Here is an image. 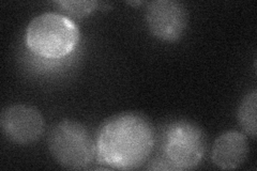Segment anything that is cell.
<instances>
[{"mask_svg": "<svg viewBox=\"0 0 257 171\" xmlns=\"http://www.w3.org/2000/svg\"><path fill=\"white\" fill-rule=\"evenodd\" d=\"M54 5L57 6L64 13L73 18H84L94 11L98 7V2H88V0H59L55 2Z\"/></svg>", "mask_w": 257, "mask_h": 171, "instance_id": "obj_9", "label": "cell"}, {"mask_svg": "<svg viewBox=\"0 0 257 171\" xmlns=\"http://www.w3.org/2000/svg\"><path fill=\"white\" fill-rule=\"evenodd\" d=\"M155 131L138 112H122L103 122L95 138L96 156L102 164L120 170L140 168L151 155Z\"/></svg>", "mask_w": 257, "mask_h": 171, "instance_id": "obj_1", "label": "cell"}, {"mask_svg": "<svg viewBox=\"0 0 257 171\" xmlns=\"http://www.w3.org/2000/svg\"><path fill=\"white\" fill-rule=\"evenodd\" d=\"M4 135L16 144H30L42 137L45 129L44 118L36 107L26 104L8 106L0 115Z\"/></svg>", "mask_w": 257, "mask_h": 171, "instance_id": "obj_5", "label": "cell"}, {"mask_svg": "<svg viewBox=\"0 0 257 171\" xmlns=\"http://www.w3.org/2000/svg\"><path fill=\"white\" fill-rule=\"evenodd\" d=\"M248 154L247 139L237 131L225 132L216 138L211 152L214 165L223 170L237 169L243 164Z\"/></svg>", "mask_w": 257, "mask_h": 171, "instance_id": "obj_7", "label": "cell"}, {"mask_svg": "<svg viewBox=\"0 0 257 171\" xmlns=\"http://www.w3.org/2000/svg\"><path fill=\"white\" fill-rule=\"evenodd\" d=\"M256 110H257V91L253 90L248 92L241 101L237 110L238 123L242 131L252 137L256 138L257 125H256Z\"/></svg>", "mask_w": 257, "mask_h": 171, "instance_id": "obj_8", "label": "cell"}, {"mask_svg": "<svg viewBox=\"0 0 257 171\" xmlns=\"http://www.w3.org/2000/svg\"><path fill=\"white\" fill-rule=\"evenodd\" d=\"M47 148L60 166L73 170L88 168L96 155L92 135L85 125L73 120H62L53 126Z\"/></svg>", "mask_w": 257, "mask_h": 171, "instance_id": "obj_3", "label": "cell"}, {"mask_svg": "<svg viewBox=\"0 0 257 171\" xmlns=\"http://www.w3.org/2000/svg\"><path fill=\"white\" fill-rule=\"evenodd\" d=\"M25 41L29 50L46 59H60L74 51L79 41V29L68 16L46 12L28 24Z\"/></svg>", "mask_w": 257, "mask_h": 171, "instance_id": "obj_2", "label": "cell"}, {"mask_svg": "<svg viewBox=\"0 0 257 171\" xmlns=\"http://www.w3.org/2000/svg\"><path fill=\"white\" fill-rule=\"evenodd\" d=\"M145 18L151 34L167 42L179 40L188 27L186 7L175 0H156L149 3Z\"/></svg>", "mask_w": 257, "mask_h": 171, "instance_id": "obj_6", "label": "cell"}, {"mask_svg": "<svg viewBox=\"0 0 257 171\" xmlns=\"http://www.w3.org/2000/svg\"><path fill=\"white\" fill-rule=\"evenodd\" d=\"M205 150V134L195 123L188 120H179L168 125L163 157L175 170L195 168L202 161Z\"/></svg>", "mask_w": 257, "mask_h": 171, "instance_id": "obj_4", "label": "cell"}]
</instances>
